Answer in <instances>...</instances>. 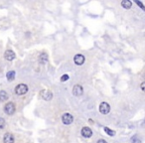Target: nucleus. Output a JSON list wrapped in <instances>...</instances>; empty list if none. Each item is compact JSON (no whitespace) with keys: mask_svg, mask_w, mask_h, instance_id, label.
Returning <instances> with one entry per match:
<instances>
[{"mask_svg":"<svg viewBox=\"0 0 145 143\" xmlns=\"http://www.w3.org/2000/svg\"><path fill=\"white\" fill-rule=\"evenodd\" d=\"M132 143H141V140L137 138V136H134L132 138Z\"/></svg>","mask_w":145,"mask_h":143,"instance_id":"nucleus-19","label":"nucleus"},{"mask_svg":"<svg viewBox=\"0 0 145 143\" xmlns=\"http://www.w3.org/2000/svg\"><path fill=\"white\" fill-rule=\"evenodd\" d=\"M4 126H5V120H4V118L0 117V129L4 128Z\"/></svg>","mask_w":145,"mask_h":143,"instance_id":"nucleus-17","label":"nucleus"},{"mask_svg":"<svg viewBox=\"0 0 145 143\" xmlns=\"http://www.w3.org/2000/svg\"><path fill=\"white\" fill-rule=\"evenodd\" d=\"M40 94H41V96H42L45 100H51L52 97H53V93H52V91L47 90V89L42 90V91L40 92Z\"/></svg>","mask_w":145,"mask_h":143,"instance_id":"nucleus-6","label":"nucleus"},{"mask_svg":"<svg viewBox=\"0 0 145 143\" xmlns=\"http://www.w3.org/2000/svg\"><path fill=\"white\" fill-rule=\"evenodd\" d=\"M8 99V93L5 90H0V100L5 101Z\"/></svg>","mask_w":145,"mask_h":143,"instance_id":"nucleus-13","label":"nucleus"},{"mask_svg":"<svg viewBox=\"0 0 145 143\" xmlns=\"http://www.w3.org/2000/svg\"><path fill=\"white\" fill-rule=\"evenodd\" d=\"M104 131H105V133H106L107 135H109V136H114V135H115V131H113L112 129H110V128H108V127H104Z\"/></svg>","mask_w":145,"mask_h":143,"instance_id":"nucleus-15","label":"nucleus"},{"mask_svg":"<svg viewBox=\"0 0 145 143\" xmlns=\"http://www.w3.org/2000/svg\"><path fill=\"white\" fill-rule=\"evenodd\" d=\"M28 91V86L24 84H20V85H17L15 87V93L17 95H23L25 94L26 92Z\"/></svg>","mask_w":145,"mask_h":143,"instance_id":"nucleus-1","label":"nucleus"},{"mask_svg":"<svg viewBox=\"0 0 145 143\" xmlns=\"http://www.w3.org/2000/svg\"><path fill=\"white\" fill-rule=\"evenodd\" d=\"M83 92H84V89H83V86H82L76 85V86H74V88H73V93H74V95L80 96V95L83 94Z\"/></svg>","mask_w":145,"mask_h":143,"instance_id":"nucleus-7","label":"nucleus"},{"mask_svg":"<svg viewBox=\"0 0 145 143\" xmlns=\"http://www.w3.org/2000/svg\"><path fill=\"white\" fill-rule=\"evenodd\" d=\"M62 121H63L64 124L70 125V124H72L74 122V117H73V115L70 114V113H64V114L62 115Z\"/></svg>","mask_w":145,"mask_h":143,"instance_id":"nucleus-4","label":"nucleus"},{"mask_svg":"<svg viewBox=\"0 0 145 143\" xmlns=\"http://www.w3.org/2000/svg\"><path fill=\"white\" fill-rule=\"evenodd\" d=\"M39 61H40V63L45 64V63L48 61V55H47V54H45V53L41 54V55H40V57H39Z\"/></svg>","mask_w":145,"mask_h":143,"instance_id":"nucleus-14","label":"nucleus"},{"mask_svg":"<svg viewBox=\"0 0 145 143\" xmlns=\"http://www.w3.org/2000/svg\"><path fill=\"white\" fill-rule=\"evenodd\" d=\"M141 89H142V90L144 89V83H142V84H141Z\"/></svg>","mask_w":145,"mask_h":143,"instance_id":"nucleus-21","label":"nucleus"},{"mask_svg":"<svg viewBox=\"0 0 145 143\" xmlns=\"http://www.w3.org/2000/svg\"><path fill=\"white\" fill-rule=\"evenodd\" d=\"M69 80V75H63L61 77V82H67Z\"/></svg>","mask_w":145,"mask_h":143,"instance_id":"nucleus-16","label":"nucleus"},{"mask_svg":"<svg viewBox=\"0 0 145 143\" xmlns=\"http://www.w3.org/2000/svg\"><path fill=\"white\" fill-rule=\"evenodd\" d=\"M6 77H7V80H8L9 82L14 81V79H15V72H14V71L8 72V73L6 74Z\"/></svg>","mask_w":145,"mask_h":143,"instance_id":"nucleus-12","label":"nucleus"},{"mask_svg":"<svg viewBox=\"0 0 145 143\" xmlns=\"http://www.w3.org/2000/svg\"><path fill=\"white\" fill-rule=\"evenodd\" d=\"M81 133H82V135L85 137V138H89V137H91V135H92V130L89 128V127H84L83 129H82V131H81Z\"/></svg>","mask_w":145,"mask_h":143,"instance_id":"nucleus-8","label":"nucleus"},{"mask_svg":"<svg viewBox=\"0 0 145 143\" xmlns=\"http://www.w3.org/2000/svg\"><path fill=\"white\" fill-rule=\"evenodd\" d=\"M85 60H86V59H85V56L82 55V54H78V55H76L75 58H74V62H75V64L78 65V66L84 65Z\"/></svg>","mask_w":145,"mask_h":143,"instance_id":"nucleus-5","label":"nucleus"},{"mask_svg":"<svg viewBox=\"0 0 145 143\" xmlns=\"http://www.w3.org/2000/svg\"><path fill=\"white\" fill-rule=\"evenodd\" d=\"M3 142L4 143H14V136L13 134L7 132L4 134V137H3Z\"/></svg>","mask_w":145,"mask_h":143,"instance_id":"nucleus-10","label":"nucleus"},{"mask_svg":"<svg viewBox=\"0 0 145 143\" xmlns=\"http://www.w3.org/2000/svg\"><path fill=\"white\" fill-rule=\"evenodd\" d=\"M16 57V55H15V53L12 51V50H7V51H5V53H4V58L7 60V61H13L14 59Z\"/></svg>","mask_w":145,"mask_h":143,"instance_id":"nucleus-9","label":"nucleus"},{"mask_svg":"<svg viewBox=\"0 0 145 143\" xmlns=\"http://www.w3.org/2000/svg\"><path fill=\"white\" fill-rule=\"evenodd\" d=\"M109 111H110V106L107 102L103 101L99 104V112L101 114H107V113H109Z\"/></svg>","mask_w":145,"mask_h":143,"instance_id":"nucleus-3","label":"nucleus"},{"mask_svg":"<svg viewBox=\"0 0 145 143\" xmlns=\"http://www.w3.org/2000/svg\"><path fill=\"white\" fill-rule=\"evenodd\" d=\"M97 143H107L104 139H99L98 141H97Z\"/></svg>","mask_w":145,"mask_h":143,"instance_id":"nucleus-20","label":"nucleus"},{"mask_svg":"<svg viewBox=\"0 0 145 143\" xmlns=\"http://www.w3.org/2000/svg\"><path fill=\"white\" fill-rule=\"evenodd\" d=\"M134 1H135V3H136L137 5H139V6H140V8H141L142 10H144V9H145V8H144V5H143V4H142V3H141V2L139 1V0H134Z\"/></svg>","mask_w":145,"mask_h":143,"instance_id":"nucleus-18","label":"nucleus"},{"mask_svg":"<svg viewBox=\"0 0 145 143\" xmlns=\"http://www.w3.org/2000/svg\"><path fill=\"white\" fill-rule=\"evenodd\" d=\"M15 104L13 103V102H8V103H6L5 104V106H4V111H5V113L8 115H12L14 112H15Z\"/></svg>","mask_w":145,"mask_h":143,"instance_id":"nucleus-2","label":"nucleus"},{"mask_svg":"<svg viewBox=\"0 0 145 143\" xmlns=\"http://www.w3.org/2000/svg\"><path fill=\"white\" fill-rule=\"evenodd\" d=\"M131 5H132V3H131L130 0H122V2H121V6H122L124 9H129V8H131Z\"/></svg>","mask_w":145,"mask_h":143,"instance_id":"nucleus-11","label":"nucleus"}]
</instances>
